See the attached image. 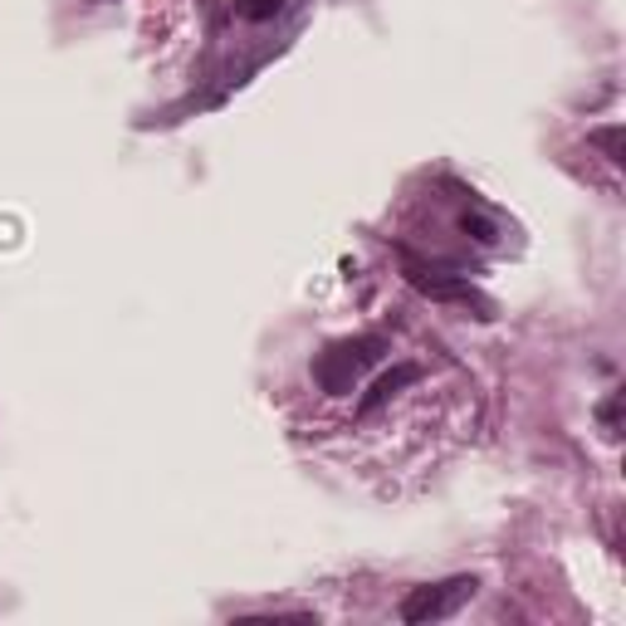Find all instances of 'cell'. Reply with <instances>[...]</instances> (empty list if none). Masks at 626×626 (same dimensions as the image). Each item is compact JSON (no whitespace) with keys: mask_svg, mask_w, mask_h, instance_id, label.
<instances>
[{"mask_svg":"<svg viewBox=\"0 0 626 626\" xmlns=\"http://www.w3.org/2000/svg\"><path fill=\"white\" fill-rule=\"evenodd\" d=\"M382 348L387 342L368 333V338H348V342H333L328 352H318V362H314V377H318V387H324L328 397H348L352 392V382H358V372L368 368V362L382 358Z\"/></svg>","mask_w":626,"mask_h":626,"instance_id":"obj_1","label":"cell"},{"mask_svg":"<svg viewBox=\"0 0 626 626\" xmlns=\"http://www.w3.org/2000/svg\"><path fill=\"white\" fill-rule=\"evenodd\" d=\"M475 577H451V583H427V587H411L407 597H401V622H411V626H421V622H441V617H451V612L460 607L465 597H475Z\"/></svg>","mask_w":626,"mask_h":626,"instance_id":"obj_2","label":"cell"},{"mask_svg":"<svg viewBox=\"0 0 626 626\" xmlns=\"http://www.w3.org/2000/svg\"><path fill=\"white\" fill-rule=\"evenodd\" d=\"M407 279H411V289L431 294V299H445V304H480V309L490 314V304L480 299L470 279H455V275H427V269H407Z\"/></svg>","mask_w":626,"mask_h":626,"instance_id":"obj_3","label":"cell"},{"mask_svg":"<svg viewBox=\"0 0 626 626\" xmlns=\"http://www.w3.org/2000/svg\"><path fill=\"white\" fill-rule=\"evenodd\" d=\"M417 377H421V368H417V362H397V368L377 377V382H372V392L358 401V417H372L377 407H387V401H392V397L401 392V387H411V382H417Z\"/></svg>","mask_w":626,"mask_h":626,"instance_id":"obj_4","label":"cell"},{"mask_svg":"<svg viewBox=\"0 0 626 626\" xmlns=\"http://www.w3.org/2000/svg\"><path fill=\"white\" fill-rule=\"evenodd\" d=\"M587 143L607 152V162H617V167L626 162V133H622V127H593V133H587Z\"/></svg>","mask_w":626,"mask_h":626,"instance_id":"obj_5","label":"cell"},{"mask_svg":"<svg viewBox=\"0 0 626 626\" xmlns=\"http://www.w3.org/2000/svg\"><path fill=\"white\" fill-rule=\"evenodd\" d=\"M235 10H240L245 20H269L279 10V0H235Z\"/></svg>","mask_w":626,"mask_h":626,"instance_id":"obj_6","label":"cell"},{"mask_svg":"<svg viewBox=\"0 0 626 626\" xmlns=\"http://www.w3.org/2000/svg\"><path fill=\"white\" fill-rule=\"evenodd\" d=\"M465 230L475 235L480 245H490V240H494V226H490V220H484V216H465Z\"/></svg>","mask_w":626,"mask_h":626,"instance_id":"obj_7","label":"cell"},{"mask_svg":"<svg viewBox=\"0 0 626 626\" xmlns=\"http://www.w3.org/2000/svg\"><path fill=\"white\" fill-rule=\"evenodd\" d=\"M617 411H622V397H612L607 407H602V421H607V427H617Z\"/></svg>","mask_w":626,"mask_h":626,"instance_id":"obj_8","label":"cell"}]
</instances>
